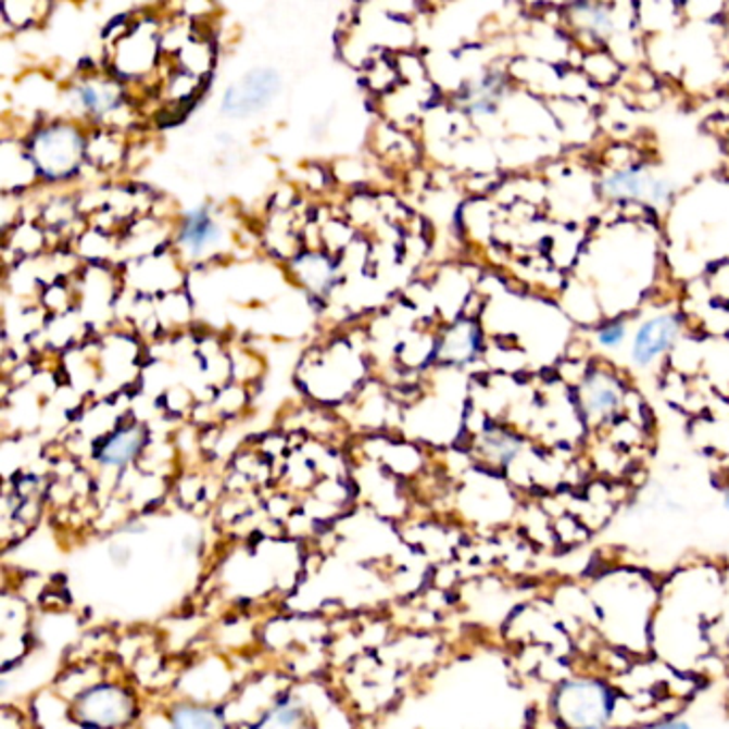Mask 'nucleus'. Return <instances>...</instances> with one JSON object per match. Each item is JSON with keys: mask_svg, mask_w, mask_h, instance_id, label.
Masks as SVG:
<instances>
[{"mask_svg": "<svg viewBox=\"0 0 729 729\" xmlns=\"http://www.w3.org/2000/svg\"><path fill=\"white\" fill-rule=\"evenodd\" d=\"M552 711L565 729H605L616 711V695L601 678H567L552 693Z\"/></svg>", "mask_w": 729, "mask_h": 729, "instance_id": "f257e3e1", "label": "nucleus"}, {"mask_svg": "<svg viewBox=\"0 0 729 729\" xmlns=\"http://www.w3.org/2000/svg\"><path fill=\"white\" fill-rule=\"evenodd\" d=\"M680 331V324L676 315H657L649 322H644L633 338L631 357L638 366H649L657 357H662L665 351L671 349Z\"/></svg>", "mask_w": 729, "mask_h": 729, "instance_id": "f03ea898", "label": "nucleus"}, {"mask_svg": "<svg viewBox=\"0 0 729 729\" xmlns=\"http://www.w3.org/2000/svg\"><path fill=\"white\" fill-rule=\"evenodd\" d=\"M278 90V77L272 71H255L244 77L242 84H236L225 95V112L236 116L253 114Z\"/></svg>", "mask_w": 729, "mask_h": 729, "instance_id": "7ed1b4c3", "label": "nucleus"}, {"mask_svg": "<svg viewBox=\"0 0 729 729\" xmlns=\"http://www.w3.org/2000/svg\"><path fill=\"white\" fill-rule=\"evenodd\" d=\"M653 189H655V183L649 178V174L636 167L620 169L605 180V193L609 198H642L646 193L653 196Z\"/></svg>", "mask_w": 729, "mask_h": 729, "instance_id": "20e7f679", "label": "nucleus"}, {"mask_svg": "<svg viewBox=\"0 0 729 729\" xmlns=\"http://www.w3.org/2000/svg\"><path fill=\"white\" fill-rule=\"evenodd\" d=\"M214 223L210 221V216L205 212H196L191 218H187L185 223V234H183V242L187 247H191L193 251L203 249L212 238H214Z\"/></svg>", "mask_w": 729, "mask_h": 729, "instance_id": "39448f33", "label": "nucleus"}, {"mask_svg": "<svg viewBox=\"0 0 729 729\" xmlns=\"http://www.w3.org/2000/svg\"><path fill=\"white\" fill-rule=\"evenodd\" d=\"M139 439L135 432H125L118 435L114 441H110V445L103 452V463L105 464H125L137 450Z\"/></svg>", "mask_w": 729, "mask_h": 729, "instance_id": "423d86ee", "label": "nucleus"}, {"mask_svg": "<svg viewBox=\"0 0 729 729\" xmlns=\"http://www.w3.org/2000/svg\"><path fill=\"white\" fill-rule=\"evenodd\" d=\"M174 729H216L214 717L199 708H183L172 717Z\"/></svg>", "mask_w": 729, "mask_h": 729, "instance_id": "0eeeda50", "label": "nucleus"}, {"mask_svg": "<svg viewBox=\"0 0 729 729\" xmlns=\"http://www.w3.org/2000/svg\"><path fill=\"white\" fill-rule=\"evenodd\" d=\"M616 406L618 397L612 388H596L595 397L589 402V409H593V413H612Z\"/></svg>", "mask_w": 729, "mask_h": 729, "instance_id": "6e6552de", "label": "nucleus"}, {"mask_svg": "<svg viewBox=\"0 0 729 729\" xmlns=\"http://www.w3.org/2000/svg\"><path fill=\"white\" fill-rule=\"evenodd\" d=\"M625 334H627L625 324H618V322L616 324H607L605 328L599 330V342L603 347H618L623 342Z\"/></svg>", "mask_w": 729, "mask_h": 729, "instance_id": "1a4fd4ad", "label": "nucleus"}, {"mask_svg": "<svg viewBox=\"0 0 729 729\" xmlns=\"http://www.w3.org/2000/svg\"><path fill=\"white\" fill-rule=\"evenodd\" d=\"M646 729H693V726L687 721V719H680V717H671V719H662L657 721L655 726Z\"/></svg>", "mask_w": 729, "mask_h": 729, "instance_id": "9d476101", "label": "nucleus"}, {"mask_svg": "<svg viewBox=\"0 0 729 729\" xmlns=\"http://www.w3.org/2000/svg\"><path fill=\"white\" fill-rule=\"evenodd\" d=\"M724 507H726V512H729V486H726V490H724Z\"/></svg>", "mask_w": 729, "mask_h": 729, "instance_id": "9b49d317", "label": "nucleus"}]
</instances>
